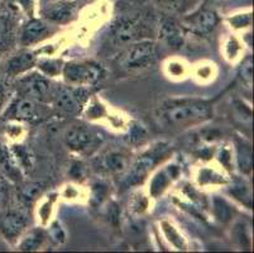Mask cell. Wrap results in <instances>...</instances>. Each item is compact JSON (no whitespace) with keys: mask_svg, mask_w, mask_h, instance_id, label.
<instances>
[{"mask_svg":"<svg viewBox=\"0 0 254 253\" xmlns=\"http://www.w3.org/2000/svg\"><path fill=\"white\" fill-rule=\"evenodd\" d=\"M94 136L85 125L73 124L64 132V143L70 150L82 152L92 145Z\"/></svg>","mask_w":254,"mask_h":253,"instance_id":"ba28073f","label":"cell"},{"mask_svg":"<svg viewBox=\"0 0 254 253\" xmlns=\"http://www.w3.org/2000/svg\"><path fill=\"white\" fill-rule=\"evenodd\" d=\"M166 148L163 146H158V147L153 148L149 152L144 153L142 157L135 161V164L133 165V169L129 172L128 177H127V182L128 184H137L139 181H142L144 178V176H147V173L158 164V161L162 157L163 152H165Z\"/></svg>","mask_w":254,"mask_h":253,"instance_id":"5b68a950","label":"cell"},{"mask_svg":"<svg viewBox=\"0 0 254 253\" xmlns=\"http://www.w3.org/2000/svg\"><path fill=\"white\" fill-rule=\"evenodd\" d=\"M9 201V187L6 181L0 177V212H3L6 208Z\"/></svg>","mask_w":254,"mask_h":253,"instance_id":"603a6c76","label":"cell"},{"mask_svg":"<svg viewBox=\"0 0 254 253\" xmlns=\"http://www.w3.org/2000/svg\"><path fill=\"white\" fill-rule=\"evenodd\" d=\"M14 37V22L8 10L0 11V50H5Z\"/></svg>","mask_w":254,"mask_h":253,"instance_id":"2e32d148","label":"cell"},{"mask_svg":"<svg viewBox=\"0 0 254 253\" xmlns=\"http://www.w3.org/2000/svg\"><path fill=\"white\" fill-rule=\"evenodd\" d=\"M41 190H42V187H41V185L39 184L27 185V186H24L22 190H20V199H22L24 203L29 204L31 201H33L34 199L38 196Z\"/></svg>","mask_w":254,"mask_h":253,"instance_id":"ffe728a7","label":"cell"},{"mask_svg":"<svg viewBox=\"0 0 254 253\" xmlns=\"http://www.w3.org/2000/svg\"><path fill=\"white\" fill-rule=\"evenodd\" d=\"M104 167L106 170L112 171V172H122L127 169V159L124 155L117 152H112L110 155L105 156L103 161Z\"/></svg>","mask_w":254,"mask_h":253,"instance_id":"ac0fdd59","label":"cell"},{"mask_svg":"<svg viewBox=\"0 0 254 253\" xmlns=\"http://www.w3.org/2000/svg\"><path fill=\"white\" fill-rule=\"evenodd\" d=\"M168 177H170V176H168L165 171L158 173V175L154 177L153 182H152V189H151L152 195H153V196H157V195H159L163 190L166 189V186L168 185V181H170L168 180Z\"/></svg>","mask_w":254,"mask_h":253,"instance_id":"44dd1931","label":"cell"},{"mask_svg":"<svg viewBox=\"0 0 254 253\" xmlns=\"http://www.w3.org/2000/svg\"><path fill=\"white\" fill-rule=\"evenodd\" d=\"M212 114L209 101L200 99L168 100L157 111V117L170 127H186L207 120Z\"/></svg>","mask_w":254,"mask_h":253,"instance_id":"6da1fadb","label":"cell"},{"mask_svg":"<svg viewBox=\"0 0 254 253\" xmlns=\"http://www.w3.org/2000/svg\"><path fill=\"white\" fill-rule=\"evenodd\" d=\"M159 38L172 50H179L184 45V34L180 25L172 19H163L159 25Z\"/></svg>","mask_w":254,"mask_h":253,"instance_id":"7c38bea8","label":"cell"},{"mask_svg":"<svg viewBox=\"0 0 254 253\" xmlns=\"http://www.w3.org/2000/svg\"><path fill=\"white\" fill-rule=\"evenodd\" d=\"M4 101H5V94H4L3 89H1V87H0V108H1V106H3Z\"/></svg>","mask_w":254,"mask_h":253,"instance_id":"d4e9b609","label":"cell"},{"mask_svg":"<svg viewBox=\"0 0 254 253\" xmlns=\"http://www.w3.org/2000/svg\"><path fill=\"white\" fill-rule=\"evenodd\" d=\"M43 234L42 232L34 231L25 237L23 242L20 243V250L22 251H34L42 245Z\"/></svg>","mask_w":254,"mask_h":253,"instance_id":"d6986e66","label":"cell"},{"mask_svg":"<svg viewBox=\"0 0 254 253\" xmlns=\"http://www.w3.org/2000/svg\"><path fill=\"white\" fill-rule=\"evenodd\" d=\"M13 117L19 120H33L37 118V108L33 100L22 97L13 105Z\"/></svg>","mask_w":254,"mask_h":253,"instance_id":"e0dca14e","label":"cell"},{"mask_svg":"<svg viewBox=\"0 0 254 253\" xmlns=\"http://www.w3.org/2000/svg\"><path fill=\"white\" fill-rule=\"evenodd\" d=\"M0 171L10 180H18L20 175V167L15 161L11 150L0 143Z\"/></svg>","mask_w":254,"mask_h":253,"instance_id":"5bb4252c","label":"cell"},{"mask_svg":"<svg viewBox=\"0 0 254 253\" xmlns=\"http://www.w3.org/2000/svg\"><path fill=\"white\" fill-rule=\"evenodd\" d=\"M76 1L73 0H59L51 3L43 9V15L46 19L53 23L64 24L72 19L76 11Z\"/></svg>","mask_w":254,"mask_h":253,"instance_id":"30bf717a","label":"cell"},{"mask_svg":"<svg viewBox=\"0 0 254 253\" xmlns=\"http://www.w3.org/2000/svg\"><path fill=\"white\" fill-rule=\"evenodd\" d=\"M64 80L71 85H94L104 78V70L94 62H71L64 67Z\"/></svg>","mask_w":254,"mask_h":253,"instance_id":"3957f363","label":"cell"},{"mask_svg":"<svg viewBox=\"0 0 254 253\" xmlns=\"http://www.w3.org/2000/svg\"><path fill=\"white\" fill-rule=\"evenodd\" d=\"M27 226V217L17 209L0 212V233L8 240H14Z\"/></svg>","mask_w":254,"mask_h":253,"instance_id":"52a82bcc","label":"cell"},{"mask_svg":"<svg viewBox=\"0 0 254 253\" xmlns=\"http://www.w3.org/2000/svg\"><path fill=\"white\" fill-rule=\"evenodd\" d=\"M53 101L55 105L62 113L72 114L81 108V97H80V90L76 91L71 87L60 86L53 92Z\"/></svg>","mask_w":254,"mask_h":253,"instance_id":"9c48e42d","label":"cell"},{"mask_svg":"<svg viewBox=\"0 0 254 253\" xmlns=\"http://www.w3.org/2000/svg\"><path fill=\"white\" fill-rule=\"evenodd\" d=\"M20 86L27 96H32L34 99H45L51 90L50 81L45 76L37 74L23 79L20 81Z\"/></svg>","mask_w":254,"mask_h":253,"instance_id":"8fae6325","label":"cell"},{"mask_svg":"<svg viewBox=\"0 0 254 253\" xmlns=\"http://www.w3.org/2000/svg\"><path fill=\"white\" fill-rule=\"evenodd\" d=\"M154 1L166 10L177 11L184 8L187 0H154Z\"/></svg>","mask_w":254,"mask_h":253,"instance_id":"7402d4cb","label":"cell"},{"mask_svg":"<svg viewBox=\"0 0 254 253\" xmlns=\"http://www.w3.org/2000/svg\"><path fill=\"white\" fill-rule=\"evenodd\" d=\"M139 34V24L130 18H120L114 23L110 32V42L113 45L128 46L138 39Z\"/></svg>","mask_w":254,"mask_h":253,"instance_id":"8992f818","label":"cell"},{"mask_svg":"<svg viewBox=\"0 0 254 253\" xmlns=\"http://www.w3.org/2000/svg\"><path fill=\"white\" fill-rule=\"evenodd\" d=\"M242 76H243L244 80L247 81V83H251L252 80V61L251 59L246 60V62L243 64V66H242Z\"/></svg>","mask_w":254,"mask_h":253,"instance_id":"cb8c5ba5","label":"cell"},{"mask_svg":"<svg viewBox=\"0 0 254 253\" xmlns=\"http://www.w3.org/2000/svg\"><path fill=\"white\" fill-rule=\"evenodd\" d=\"M48 33V27L43 20L31 19L27 24L23 27L20 42L24 46H29L34 42H38L39 39L45 38Z\"/></svg>","mask_w":254,"mask_h":253,"instance_id":"4fadbf2b","label":"cell"},{"mask_svg":"<svg viewBox=\"0 0 254 253\" xmlns=\"http://www.w3.org/2000/svg\"><path fill=\"white\" fill-rule=\"evenodd\" d=\"M34 64V56L29 52H22L13 56L6 62V74L10 76H15L31 69Z\"/></svg>","mask_w":254,"mask_h":253,"instance_id":"9a60e30c","label":"cell"},{"mask_svg":"<svg viewBox=\"0 0 254 253\" xmlns=\"http://www.w3.org/2000/svg\"><path fill=\"white\" fill-rule=\"evenodd\" d=\"M218 22L219 18L215 11L207 8H200L185 18L184 25L191 33L197 34V36H205L214 31Z\"/></svg>","mask_w":254,"mask_h":253,"instance_id":"277c9868","label":"cell"},{"mask_svg":"<svg viewBox=\"0 0 254 253\" xmlns=\"http://www.w3.org/2000/svg\"><path fill=\"white\" fill-rule=\"evenodd\" d=\"M156 60V46L152 41L133 42L120 55L119 65L123 69L134 71L151 66Z\"/></svg>","mask_w":254,"mask_h":253,"instance_id":"7a4b0ae2","label":"cell"}]
</instances>
